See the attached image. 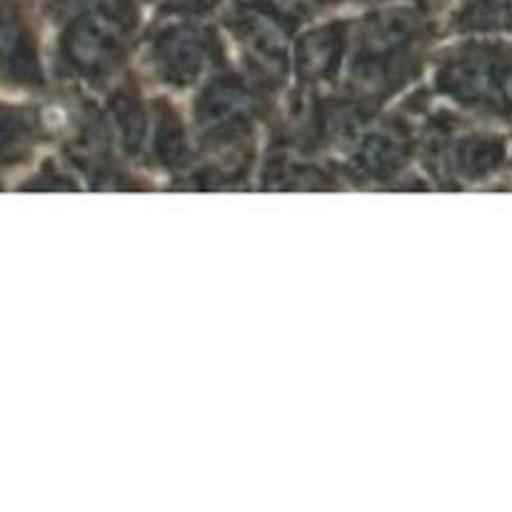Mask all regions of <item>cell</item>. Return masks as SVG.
<instances>
[{
    "mask_svg": "<svg viewBox=\"0 0 512 512\" xmlns=\"http://www.w3.org/2000/svg\"><path fill=\"white\" fill-rule=\"evenodd\" d=\"M218 63V38L195 23L165 25L150 40V65L173 88L200 83Z\"/></svg>",
    "mask_w": 512,
    "mask_h": 512,
    "instance_id": "obj_5",
    "label": "cell"
},
{
    "mask_svg": "<svg viewBox=\"0 0 512 512\" xmlns=\"http://www.w3.org/2000/svg\"><path fill=\"white\" fill-rule=\"evenodd\" d=\"M370 125L360 100H330L318 113V135L330 145H355Z\"/></svg>",
    "mask_w": 512,
    "mask_h": 512,
    "instance_id": "obj_12",
    "label": "cell"
},
{
    "mask_svg": "<svg viewBox=\"0 0 512 512\" xmlns=\"http://www.w3.org/2000/svg\"><path fill=\"white\" fill-rule=\"evenodd\" d=\"M195 125L200 135L213 145H233L248 135L258 98L240 75L220 73L195 98Z\"/></svg>",
    "mask_w": 512,
    "mask_h": 512,
    "instance_id": "obj_6",
    "label": "cell"
},
{
    "mask_svg": "<svg viewBox=\"0 0 512 512\" xmlns=\"http://www.w3.org/2000/svg\"><path fill=\"white\" fill-rule=\"evenodd\" d=\"M512 68V45L500 40H470L448 50L435 73V88L478 113L510 115L505 83Z\"/></svg>",
    "mask_w": 512,
    "mask_h": 512,
    "instance_id": "obj_2",
    "label": "cell"
},
{
    "mask_svg": "<svg viewBox=\"0 0 512 512\" xmlns=\"http://www.w3.org/2000/svg\"><path fill=\"white\" fill-rule=\"evenodd\" d=\"M455 25L483 38L512 35V0H460Z\"/></svg>",
    "mask_w": 512,
    "mask_h": 512,
    "instance_id": "obj_11",
    "label": "cell"
},
{
    "mask_svg": "<svg viewBox=\"0 0 512 512\" xmlns=\"http://www.w3.org/2000/svg\"><path fill=\"white\" fill-rule=\"evenodd\" d=\"M153 155L155 163L163 165V168H183L185 160L190 158V145L183 123L175 115V110L165 103L155 110Z\"/></svg>",
    "mask_w": 512,
    "mask_h": 512,
    "instance_id": "obj_13",
    "label": "cell"
},
{
    "mask_svg": "<svg viewBox=\"0 0 512 512\" xmlns=\"http://www.w3.org/2000/svg\"><path fill=\"white\" fill-rule=\"evenodd\" d=\"M280 18L288 20L290 25H298L303 20L313 18L328 0H265Z\"/></svg>",
    "mask_w": 512,
    "mask_h": 512,
    "instance_id": "obj_14",
    "label": "cell"
},
{
    "mask_svg": "<svg viewBox=\"0 0 512 512\" xmlns=\"http://www.w3.org/2000/svg\"><path fill=\"white\" fill-rule=\"evenodd\" d=\"M105 3H110V0H60V5H65V8H70V10H93V8H98V5H105Z\"/></svg>",
    "mask_w": 512,
    "mask_h": 512,
    "instance_id": "obj_16",
    "label": "cell"
},
{
    "mask_svg": "<svg viewBox=\"0 0 512 512\" xmlns=\"http://www.w3.org/2000/svg\"><path fill=\"white\" fill-rule=\"evenodd\" d=\"M350 3H390V0H350Z\"/></svg>",
    "mask_w": 512,
    "mask_h": 512,
    "instance_id": "obj_17",
    "label": "cell"
},
{
    "mask_svg": "<svg viewBox=\"0 0 512 512\" xmlns=\"http://www.w3.org/2000/svg\"><path fill=\"white\" fill-rule=\"evenodd\" d=\"M428 20L415 8H383L365 15L355 28L350 90L360 100H380L403 88L418 70V53Z\"/></svg>",
    "mask_w": 512,
    "mask_h": 512,
    "instance_id": "obj_1",
    "label": "cell"
},
{
    "mask_svg": "<svg viewBox=\"0 0 512 512\" xmlns=\"http://www.w3.org/2000/svg\"><path fill=\"white\" fill-rule=\"evenodd\" d=\"M413 160V135L398 120H383L365 128L353 145L350 168L365 180H390Z\"/></svg>",
    "mask_w": 512,
    "mask_h": 512,
    "instance_id": "obj_7",
    "label": "cell"
},
{
    "mask_svg": "<svg viewBox=\"0 0 512 512\" xmlns=\"http://www.w3.org/2000/svg\"><path fill=\"white\" fill-rule=\"evenodd\" d=\"M225 25L260 73L270 75L273 80H283L288 75L293 63L290 55L293 25L280 18L265 0H235L225 15Z\"/></svg>",
    "mask_w": 512,
    "mask_h": 512,
    "instance_id": "obj_4",
    "label": "cell"
},
{
    "mask_svg": "<svg viewBox=\"0 0 512 512\" xmlns=\"http://www.w3.org/2000/svg\"><path fill=\"white\" fill-rule=\"evenodd\" d=\"M135 15L130 0H110L85 10L68 35V55L85 75H105L118 68L130 45Z\"/></svg>",
    "mask_w": 512,
    "mask_h": 512,
    "instance_id": "obj_3",
    "label": "cell"
},
{
    "mask_svg": "<svg viewBox=\"0 0 512 512\" xmlns=\"http://www.w3.org/2000/svg\"><path fill=\"white\" fill-rule=\"evenodd\" d=\"M438 170L455 183H480L505 168L510 145L498 133H463L438 148Z\"/></svg>",
    "mask_w": 512,
    "mask_h": 512,
    "instance_id": "obj_8",
    "label": "cell"
},
{
    "mask_svg": "<svg viewBox=\"0 0 512 512\" xmlns=\"http://www.w3.org/2000/svg\"><path fill=\"white\" fill-rule=\"evenodd\" d=\"M110 125L115 130L120 148L128 155H138L143 150L145 138H148V113L133 88H120L110 98Z\"/></svg>",
    "mask_w": 512,
    "mask_h": 512,
    "instance_id": "obj_10",
    "label": "cell"
},
{
    "mask_svg": "<svg viewBox=\"0 0 512 512\" xmlns=\"http://www.w3.org/2000/svg\"><path fill=\"white\" fill-rule=\"evenodd\" d=\"M160 10L175 15H205L220 3V0H153Z\"/></svg>",
    "mask_w": 512,
    "mask_h": 512,
    "instance_id": "obj_15",
    "label": "cell"
},
{
    "mask_svg": "<svg viewBox=\"0 0 512 512\" xmlns=\"http://www.w3.org/2000/svg\"><path fill=\"white\" fill-rule=\"evenodd\" d=\"M350 40H353V33L348 23H325L300 35L293 50L298 78L310 85L333 80L348 58Z\"/></svg>",
    "mask_w": 512,
    "mask_h": 512,
    "instance_id": "obj_9",
    "label": "cell"
}]
</instances>
